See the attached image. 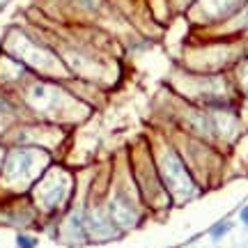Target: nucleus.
<instances>
[{
	"label": "nucleus",
	"mask_w": 248,
	"mask_h": 248,
	"mask_svg": "<svg viewBox=\"0 0 248 248\" xmlns=\"http://www.w3.org/2000/svg\"><path fill=\"white\" fill-rule=\"evenodd\" d=\"M161 168H163V177H166V184L170 186V191L175 195H186L193 193V179L188 177V172H186L184 163L179 159L175 152H168L166 156H163V163H161Z\"/></svg>",
	"instance_id": "obj_1"
},
{
	"label": "nucleus",
	"mask_w": 248,
	"mask_h": 248,
	"mask_svg": "<svg viewBox=\"0 0 248 248\" xmlns=\"http://www.w3.org/2000/svg\"><path fill=\"white\" fill-rule=\"evenodd\" d=\"M39 159H44V156L35 150L12 152L7 159V166H5L7 177L12 179V182H28V179H32L37 166H39Z\"/></svg>",
	"instance_id": "obj_2"
},
{
	"label": "nucleus",
	"mask_w": 248,
	"mask_h": 248,
	"mask_svg": "<svg viewBox=\"0 0 248 248\" xmlns=\"http://www.w3.org/2000/svg\"><path fill=\"white\" fill-rule=\"evenodd\" d=\"M110 214H113V221L122 228H131L138 221V214L133 209V204L126 200V195H117L113 204H110Z\"/></svg>",
	"instance_id": "obj_3"
},
{
	"label": "nucleus",
	"mask_w": 248,
	"mask_h": 248,
	"mask_svg": "<svg viewBox=\"0 0 248 248\" xmlns=\"http://www.w3.org/2000/svg\"><path fill=\"white\" fill-rule=\"evenodd\" d=\"M228 230H230V223H218L216 228H212V237H214V239H221Z\"/></svg>",
	"instance_id": "obj_4"
},
{
	"label": "nucleus",
	"mask_w": 248,
	"mask_h": 248,
	"mask_svg": "<svg viewBox=\"0 0 248 248\" xmlns=\"http://www.w3.org/2000/svg\"><path fill=\"white\" fill-rule=\"evenodd\" d=\"M16 244H18V248H35L37 246V241L32 239V237H23V234L16 239Z\"/></svg>",
	"instance_id": "obj_5"
},
{
	"label": "nucleus",
	"mask_w": 248,
	"mask_h": 248,
	"mask_svg": "<svg viewBox=\"0 0 248 248\" xmlns=\"http://www.w3.org/2000/svg\"><path fill=\"white\" fill-rule=\"evenodd\" d=\"M241 221H244V223H246V225H248V207H246V209H244V212H241Z\"/></svg>",
	"instance_id": "obj_6"
}]
</instances>
